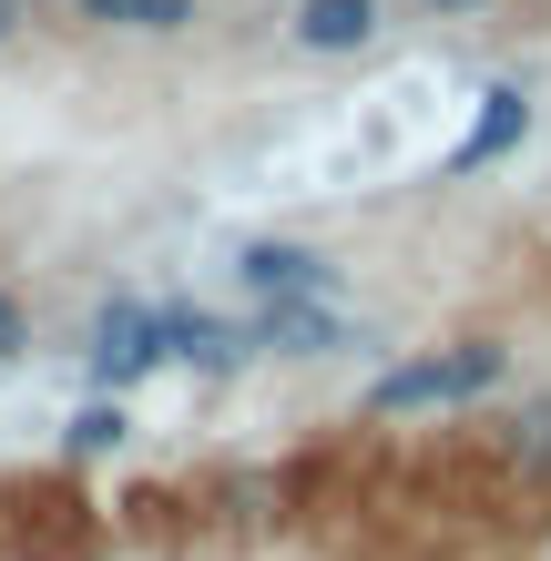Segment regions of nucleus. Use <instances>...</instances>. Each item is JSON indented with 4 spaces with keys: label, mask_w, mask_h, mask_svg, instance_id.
<instances>
[{
    "label": "nucleus",
    "mask_w": 551,
    "mask_h": 561,
    "mask_svg": "<svg viewBox=\"0 0 551 561\" xmlns=\"http://www.w3.org/2000/svg\"><path fill=\"white\" fill-rule=\"evenodd\" d=\"M491 388H510V337H439L368 378V419H439V409H480Z\"/></svg>",
    "instance_id": "1"
},
{
    "label": "nucleus",
    "mask_w": 551,
    "mask_h": 561,
    "mask_svg": "<svg viewBox=\"0 0 551 561\" xmlns=\"http://www.w3.org/2000/svg\"><path fill=\"white\" fill-rule=\"evenodd\" d=\"M184 327L194 307H153V296H113L103 317H92V388H134L153 368H184Z\"/></svg>",
    "instance_id": "2"
},
{
    "label": "nucleus",
    "mask_w": 551,
    "mask_h": 561,
    "mask_svg": "<svg viewBox=\"0 0 551 561\" xmlns=\"http://www.w3.org/2000/svg\"><path fill=\"white\" fill-rule=\"evenodd\" d=\"M225 276H236L245 307H286V296H337V255L307 236H245L225 255Z\"/></svg>",
    "instance_id": "3"
},
{
    "label": "nucleus",
    "mask_w": 551,
    "mask_h": 561,
    "mask_svg": "<svg viewBox=\"0 0 551 561\" xmlns=\"http://www.w3.org/2000/svg\"><path fill=\"white\" fill-rule=\"evenodd\" d=\"M521 144H531V92H521V82H491V92H480V113H470V134L449 144L439 184H460V174H491V163H510Z\"/></svg>",
    "instance_id": "4"
},
{
    "label": "nucleus",
    "mask_w": 551,
    "mask_h": 561,
    "mask_svg": "<svg viewBox=\"0 0 551 561\" xmlns=\"http://www.w3.org/2000/svg\"><path fill=\"white\" fill-rule=\"evenodd\" d=\"M388 31V0H286V42L307 61H358Z\"/></svg>",
    "instance_id": "5"
},
{
    "label": "nucleus",
    "mask_w": 551,
    "mask_h": 561,
    "mask_svg": "<svg viewBox=\"0 0 551 561\" xmlns=\"http://www.w3.org/2000/svg\"><path fill=\"white\" fill-rule=\"evenodd\" d=\"M255 347L266 357H337L347 317H337V296H286V307H255Z\"/></svg>",
    "instance_id": "6"
},
{
    "label": "nucleus",
    "mask_w": 551,
    "mask_h": 561,
    "mask_svg": "<svg viewBox=\"0 0 551 561\" xmlns=\"http://www.w3.org/2000/svg\"><path fill=\"white\" fill-rule=\"evenodd\" d=\"M82 31H103V42H184L194 21H205V0H61Z\"/></svg>",
    "instance_id": "7"
},
{
    "label": "nucleus",
    "mask_w": 551,
    "mask_h": 561,
    "mask_svg": "<svg viewBox=\"0 0 551 561\" xmlns=\"http://www.w3.org/2000/svg\"><path fill=\"white\" fill-rule=\"evenodd\" d=\"M123 439H134L123 399H92V409H72V428H61V459H113Z\"/></svg>",
    "instance_id": "8"
},
{
    "label": "nucleus",
    "mask_w": 551,
    "mask_h": 561,
    "mask_svg": "<svg viewBox=\"0 0 551 561\" xmlns=\"http://www.w3.org/2000/svg\"><path fill=\"white\" fill-rule=\"evenodd\" d=\"M501 439H510V470H521V480H551V399H531Z\"/></svg>",
    "instance_id": "9"
},
{
    "label": "nucleus",
    "mask_w": 551,
    "mask_h": 561,
    "mask_svg": "<svg viewBox=\"0 0 551 561\" xmlns=\"http://www.w3.org/2000/svg\"><path fill=\"white\" fill-rule=\"evenodd\" d=\"M11 357H31V296L0 286V368H11Z\"/></svg>",
    "instance_id": "10"
},
{
    "label": "nucleus",
    "mask_w": 551,
    "mask_h": 561,
    "mask_svg": "<svg viewBox=\"0 0 551 561\" xmlns=\"http://www.w3.org/2000/svg\"><path fill=\"white\" fill-rule=\"evenodd\" d=\"M409 11H418V21H480L491 0H409Z\"/></svg>",
    "instance_id": "11"
},
{
    "label": "nucleus",
    "mask_w": 551,
    "mask_h": 561,
    "mask_svg": "<svg viewBox=\"0 0 551 561\" xmlns=\"http://www.w3.org/2000/svg\"><path fill=\"white\" fill-rule=\"evenodd\" d=\"M11 42H31V0H0V51Z\"/></svg>",
    "instance_id": "12"
}]
</instances>
